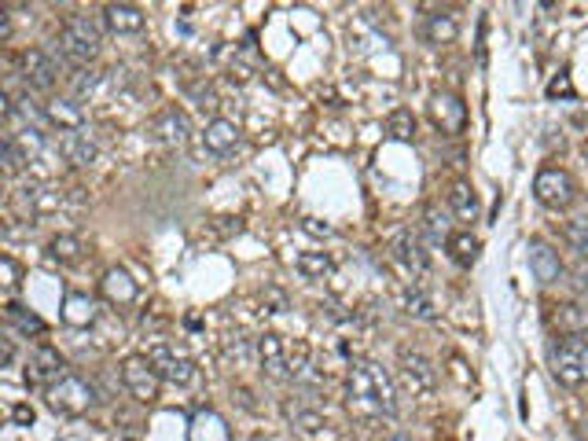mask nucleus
<instances>
[{
	"mask_svg": "<svg viewBox=\"0 0 588 441\" xmlns=\"http://www.w3.org/2000/svg\"><path fill=\"white\" fill-rule=\"evenodd\" d=\"M195 100H199V107L203 111H217V96H214V89L206 85V89H195Z\"/></svg>",
	"mask_w": 588,
	"mask_h": 441,
	"instance_id": "obj_39",
	"label": "nucleus"
},
{
	"mask_svg": "<svg viewBox=\"0 0 588 441\" xmlns=\"http://www.w3.org/2000/svg\"><path fill=\"white\" fill-rule=\"evenodd\" d=\"M59 155L70 162V166H92L100 147L92 140V133L85 129H74V133H59Z\"/></svg>",
	"mask_w": 588,
	"mask_h": 441,
	"instance_id": "obj_16",
	"label": "nucleus"
},
{
	"mask_svg": "<svg viewBox=\"0 0 588 441\" xmlns=\"http://www.w3.org/2000/svg\"><path fill=\"white\" fill-rule=\"evenodd\" d=\"M386 133L394 136V140H401V144H412V140H416V118H412V111H408V107H397V111L386 118Z\"/></svg>",
	"mask_w": 588,
	"mask_h": 441,
	"instance_id": "obj_28",
	"label": "nucleus"
},
{
	"mask_svg": "<svg viewBox=\"0 0 588 441\" xmlns=\"http://www.w3.org/2000/svg\"><path fill=\"white\" fill-rule=\"evenodd\" d=\"M254 441H272V438H254Z\"/></svg>",
	"mask_w": 588,
	"mask_h": 441,
	"instance_id": "obj_42",
	"label": "nucleus"
},
{
	"mask_svg": "<svg viewBox=\"0 0 588 441\" xmlns=\"http://www.w3.org/2000/svg\"><path fill=\"white\" fill-rule=\"evenodd\" d=\"M122 386L136 397V401L155 405L162 390V375L155 372V364L147 361V357H129V361L122 364Z\"/></svg>",
	"mask_w": 588,
	"mask_h": 441,
	"instance_id": "obj_6",
	"label": "nucleus"
},
{
	"mask_svg": "<svg viewBox=\"0 0 588 441\" xmlns=\"http://www.w3.org/2000/svg\"><path fill=\"white\" fill-rule=\"evenodd\" d=\"M103 26H107L111 34H140L147 26V15H144V8H136V4H107V8H103Z\"/></svg>",
	"mask_w": 588,
	"mask_h": 441,
	"instance_id": "obj_17",
	"label": "nucleus"
},
{
	"mask_svg": "<svg viewBox=\"0 0 588 441\" xmlns=\"http://www.w3.org/2000/svg\"><path fill=\"white\" fill-rule=\"evenodd\" d=\"M258 361H261V372L269 375V379H291V353H287L280 335H261Z\"/></svg>",
	"mask_w": 588,
	"mask_h": 441,
	"instance_id": "obj_13",
	"label": "nucleus"
},
{
	"mask_svg": "<svg viewBox=\"0 0 588 441\" xmlns=\"http://www.w3.org/2000/svg\"><path fill=\"white\" fill-rule=\"evenodd\" d=\"M151 133L159 136L166 147H181L188 144V133H192V125H188V114L181 107H166V111L151 122Z\"/></svg>",
	"mask_w": 588,
	"mask_h": 441,
	"instance_id": "obj_14",
	"label": "nucleus"
},
{
	"mask_svg": "<svg viewBox=\"0 0 588 441\" xmlns=\"http://www.w3.org/2000/svg\"><path fill=\"white\" fill-rule=\"evenodd\" d=\"M63 324H70V328H92L96 324V302L89 294L74 291L63 298Z\"/></svg>",
	"mask_w": 588,
	"mask_h": 441,
	"instance_id": "obj_21",
	"label": "nucleus"
},
{
	"mask_svg": "<svg viewBox=\"0 0 588 441\" xmlns=\"http://www.w3.org/2000/svg\"><path fill=\"white\" fill-rule=\"evenodd\" d=\"M12 419L19 423V427H34L37 412H34L30 405H15V408H12Z\"/></svg>",
	"mask_w": 588,
	"mask_h": 441,
	"instance_id": "obj_38",
	"label": "nucleus"
},
{
	"mask_svg": "<svg viewBox=\"0 0 588 441\" xmlns=\"http://www.w3.org/2000/svg\"><path fill=\"white\" fill-rule=\"evenodd\" d=\"M239 140L243 136H239V125L232 118H210L203 129V147L210 155H217V159H228L239 147Z\"/></svg>",
	"mask_w": 588,
	"mask_h": 441,
	"instance_id": "obj_12",
	"label": "nucleus"
},
{
	"mask_svg": "<svg viewBox=\"0 0 588 441\" xmlns=\"http://www.w3.org/2000/svg\"><path fill=\"white\" fill-rule=\"evenodd\" d=\"M147 361L155 364V372L166 379V383H177V386H188L195 379V364L188 357L173 350L170 342H155L151 350H147Z\"/></svg>",
	"mask_w": 588,
	"mask_h": 441,
	"instance_id": "obj_9",
	"label": "nucleus"
},
{
	"mask_svg": "<svg viewBox=\"0 0 588 441\" xmlns=\"http://www.w3.org/2000/svg\"><path fill=\"white\" fill-rule=\"evenodd\" d=\"M291 423H294V430H298L302 438L331 441V423L320 416V412H306V408H298V412H291Z\"/></svg>",
	"mask_w": 588,
	"mask_h": 441,
	"instance_id": "obj_23",
	"label": "nucleus"
},
{
	"mask_svg": "<svg viewBox=\"0 0 588 441\" xmlns=\"http://www.w3.org/2000/svg\"><path fill=\"white\" fill-rule=\"evenodd\" d=\"M530 272L541 283H559L563 280V258L559 250H552L544 239H530Z\"/></svg>",
	"mask_w": 588,
	"mask_h": 441,
	"instance_id": "obj_15",
	"label": "nucleus"
},
{
	"mask_svg": "<svg viewBox=\"0 0 588 441\" xmlns=\"http://www.w3.org/2000/svg\"><path fill=\"white\" fill-rule=\"evenodd\" d=\"M12 37V15L0 12V41H8Z\"/></svg>",
	"mask_w": 588,
	"mask_h": 441,
	"instance_id": "obj_40",
	"label": "nucleus"
},
{
	"mask_svg": "<svg viewBox=\"0 0 588 441\" xmlns=\"http://www.w3.org/2000/svg\"><path fill=\"white\" fill-rule=\"evenodd\" d=\"M390 441H405V438H390Z\"/></svg>",
	"mask_w": 588,
	"mask_h": 441,
	"instance_id": "obj_43",
	"label": "nucleus"
},
{
	"mask_svg": "<svg viewBox=\"0 0 588 441\" xmlns=\"http://www.w3.org/2000/svg\"><path fill=\"white\" fill-rule=\"evenodd\" d=\"M394 258L405 265L412 276H423V272L430 269V258L427 250H423V243H419V236H412V232H401V236L394 239Z\"/></svg>",
	"mask_w": 588,
	"mask_h": 441,
	"instance_id": "obj_20",
	"label": "nucleus"
},
{
	"mask_svg": "<svg viewBox=\"0 0 588 441\" xmlns=\"http://www.w3.org/2000/svg\"><path fill=\"white\" fill-rule=\"evenodd\" d=\"M552 375L570 390L588 386V342L581 335H563L552 346Z\"/></svg>",
	"mask_w": 588,
	"mask_h": 441,
	"instance_id": "obj_3",
	"label": "nucleus"
},
{
	"mask_svg": "<svg viewBox=\"0 0 588 441\" xmlns=\"http://www.w3.org/2000/svg\"><path fill=\"white\" fill-rule=\"evenodd\" d=\"M430 118L441 133H464L467 129V103L456 92H434L430 96Z\"/></svg>",
	"mask_w": 588,
	"mask_h": 441,
	"instance_id": "obj_11",
	"label": "nucleus"
},
{
	"mask_svg": "<svg viewBox=\"0 0 588 441\" xmlns=\"http://www.w3.org/2000/svg\"><path fill=\"white\" fill-rule=\"evenodd\" d=\"M423 37L430 45H453L460 37V23H456L453 12H430L427 23H423Z\"/></svg>",
	"mask_w": 588,
	"mask_h": 441,
	"instance_id": "obj_22",
	"label": "nucleus"
},
{
	"mask_svg": "<svg viewBox=\"0 0 588 441\" xmlns=\"http://www.w3.org/2000/svg\"><path fill=\"white\" fill-rule=\"evenodd\" d=\"M45 397H48V408L59 412V416H85V412H92L96 401H100L96 386L78 372H70L67 379H59L52 390H45Z\"/></svg>",
	"mask_w": 588,
	"mask_h": 441,
	"instance_id": "obj_4",
	"label": "nucleus"
},
{
	"mask_svg": "<svg viewBox=\"0 0 588 441\" xmlns=\"http://www.w3.org/2000/svg\"><path fill=\"white\" fill-rule=\"evenodd\" d=\"M23 81H26V89H34V92L56 89V81H59L56 56L45 52V48H26L23 52Z\"/></svg>",
	"mask_w": 588,
	"mask_h": 441,
	"instance_id": "obj_10",
	"label": "nucleus"
},
{
	"mask_svg": "<svg viewBox=\"0 0 588 441\" xmlns=\"http://www.w3.org/2000/svg\"><path fill=\"white\" fill-rule=\"evenodd\" d=\"M45 122L56 125L59 133H74V129H85V111L78 100H52L45 103Z\"/></svg>",
	"mask_w": 588,
	"mask_h": 441,
	"instance_id": "obj_19",
	"label": "nucleus"
},
{
	"mask_svg": "<svg viewBox=\"0 0 588 441\" xmlns=\"http://www.w3.org/2000/svg\"><path fill=\"white\" fill-rule=\"evenodd\" d=\"M445 247H449V254H453L456 265H475L478 261V239L471 236V232H456Z\"/></svg>",
	"mask_w": 588,
	"mask_h": 441,
	"instance_id": "obj_30",
	"label": "nucleus"
},
{
	"mask_svg": "<svg viewBox=\"0 0 588 441\" xmlns=\"http://www.w3.org/2000/svg\"><path fill=\"white\" fill-rule=\"evenodd\" d=\"M585 155H588V144H585Z\"/></svg>",
	"mask_w": 588,
	"mask_h": 441,
	"instance_id": "obj_44",
	"label": "nucleus"
},
{
	"mask_svg": "<svg viewBox=\"0 0 588 441\" xmlns=\"http://www.w3.org/2000/svg\"><path fill=\"white\" fill-rule=\"evenodd\" d=\"M533 195H537V203L544 206V210H570L577 199V181L570 177L566 170H559V166H544L541 173H537V181H533Z\"/></svg>",
	"mask_w": 588,
	"mask_h": 441,
	"instance_id": "obj_5",
	"label": "nucleus"
},
{
	"mask_svg": "<svg viewBox=\"0 0 588 441\" xmlns=\"http://www.w3.org/2000/svg\"><path fill=\"white\" fill-rule=\"evenodd\" d=\"M566 239H570V247L588 261V217H574V221L566 225Z\"/></svg>",
	"mask_w": 588,
	"mask_h": 441,
	"instance_id": "obj_33",
	"label": "nucleus"
},
{
	"mask_svg": "<svg viewBox=\"0 0 588 441\" xmlns=\"http://www.w3.org/2000/svg\"><path fill=\"white\" fill-rule=\"evenodd\" d=\"M0 159H4V173H8V177H15V173L23 170V155H19V147L12 144V136L0 147Z\"/></svg>",
	"mask_w": 588,
	"mask_h": 441,
	"instance_id": "obj_34",
	"label": "nucleus"
},
{
	"mask_svg": "<svg viewBox=\"0 0 588 441\" xmlns=\"http://www.w3.org/2000/svg\"><path fill=\"white\" fill-rule=\"evenodd\" d=\"M346 401H350L353 416H361V419L394 416L397 412L394 379L386 375L383 364H375V361L350 364V375H346Z\"/></svg>",
	"mask_w": 588,
	"mask_h": 441,
	"instance_id": "obj_1",
	"label": "nucleus"
},
{
	"mask_svg": "<svg viewBox=\"0 0 588 441\" xmlns=\"http://www.w3.org/2000/svg\"><path fill=\"white\" fill-rule=\"evenodd\" d=\"M15 361V342L12 339H4V368Z\"/></svg>",
	"mask_w": 588,
	"mask_h": 441,
	"instance_id": "obj_41",
	"label": "nucleus"
},
{
	"mask_svg": "<svg viewBox=\"0 0 588 441\" xmlns=\"http://www.w3.org/2000/svg\"><path fill=\"white\" fill-rule=\"evenodd\" d=\"M100 294L111 306H129L136 302V280L125 269H107L100 280Z\"/></svg>",
	"mask_w": 588,
	"mask_h": 441,
	"instance_id": "obj_18",
	"label": "nucleus"
},
{
	"mask_svg": "<svg viewBox=\"0 0 588 441\" xmlns=\"http://www.w3.org/2000/svg\"><path fill=\"white\" fill-rule=\"evenodd\" d=\"M423 228H427L430 243H449V239H453V232H449V225H445V214H438V206H427Z\"/></svg>",
	"mask_w": 588,
	"mask_h": 441,
	"instance_id": "obj_32",
	"label": "nucleus"
},
{
	"mask_svg": "<svg viewBox=\"0 0 588 441\" xmlns=\"http://www.w3.org/2000/svg\"><path fill=\"white\" fill-rule=\"evenodd\" d=\"M449 210H453L460 221H478V192L471 184L456 181L453 188H449Z\"/></svg>",
	"mask_w": 588,
	"mask_h": 441,
	"instance_id": "obj_24",
	"label": "nucleus"
},
{
	"mask_svg": "<svg viewBox=\"0 0 588 441\" xmlns=\"http://www.w3.org/2000/svg\"><path fill=\"white\" fill-rule=\"evenodd\" d=\"M555 328L563 331V335H581V331H588V309L559 306V313H555Z\"/></svg>",
	"mask_w": 588,
	"mask_h": 441,
	"instance_id": "obj_29",
	"label": "nucleus"
},
{
	"mask_svg": "<svg viewBox=\"0 0 588 441\" xmlns=\"http://www.w3.org/2000/svg\"><path fill=\"white\" fill-rule=\"evenodd\" d=\"M67 361L59 357V350L52 346H37L30 353V361H26V383L37 386V390H52L59 379H67Z\"/></svg>",
	"mask_w": 588,
	"mask_h": 441,
	"instance_id": "obj_8",
	"label": "nucleus"
},
{
	"mask_svg": "<svg viewBox=\"0 0 588 441\" xmlns=\"http://www.w3.org/2000/svg\"><path fill=\"white\" fill-rule=\"evenodd\" d=\"M261 306H265V313H283L287 309V294L280 287H265L261 291Z\"/></svg>",
	"mask_w": 588,
	"mask_h": 441,
	"instance_id": "obj_35",
	"label": "nucleus"
},
{
	"mask_svg": "<svg viewBox=\"0 0 588 441\" xmlns=\"http://www.w3.org/2000/svg\"><path fill=\"white\" fill-rule=\"evenodd\" d=\"M0 272H4V291H15L19 287V265H15L12 254L0 258Z\"/></svg>",
	"mask_w": 588,
	"mask_h": 441,
	"instance_id": "obj_36",
	"label": "nucleus"
},
{
	"mask_svg": "<svg viewBox=\"0 0 588 441\" xmlns=\"http://www.w3.org/2000/svg\"><path fill=\"white\" fill-rule=\"evenodd\" d=\"M4 320H8L15 331H23V335H45L48 331L45 320L37 317L34 309L19 306V302H8V306H4Z\"/></svg>",
	"mask_w": 588,
	"mask_h": 441,
	"instance_id": "obj_26",
	"label": "nucleus"
},
{
	"mask_svg": "<svg viewBox=\"0 0 588 441\" xmlns=\"http://www.w3.org/2000/svg\"><path fill=\"white\" fill-rule=\"evenodd\" d=\"M401 386H405L412 397H430L434 394V386H438V372H434V364L423 357V353H412V350H401Z\"/></svg>",
	"mask_w": 588,
	"mask_h": 441,
	"instance_id": "obj_7",
	"label": "nucleus"
},
{
	"mask_svg": "<svg viewBox=\"0 0 588 441\" xmlns=\"http://www.w3.org/2000/svg\"><path fill=\"white\" fill-rule=\"evenodd\" d=\"M405 313L416 320H434V306L419 287H405Z\"/></svg>",
	"mask_w": 588,
	"mask_h": 441,
	"instance_id": "obj_31",
	"label": "nucleus"
},
{
	"mask_svg": "<svg viewBox=\"0 0 588 441\" xmlns=\"http://www.w3.org/2000/svg\"><path fill=\"white\" fill-rule=\"evenodd\" d=\"M85 247H81L78 236H70V232H59V236L48 239V258L56 261V265H78Z\"/></svg>",
	"mask_w": 588,
	"mask_h": 441,
	"instance_id": "obj_25",
	"label": "nucleus"
},
{
	"mask_svg": "<svg viewBox=\"0 0 588 441\" xmlns=\"http://www.w3.org/2000/svg\"><path fill=\"white\" fill-rule=\"evenodd\" d=\"M548 96H574V81H570V74H559V78L548 81Z\"/></svg>",
	"mask_w": 588,
	"mask_h": 441,
	"instance_id": "obj_37",
	"label": "nucleus"
},
{
	"mask_svg": "<svg viewBox=\"0 0 588 441\" xmlns=\"http://www.w3.org/2000/svg\"><path fill=\"white\" fill-rule=\"evenodd\" d=\"M56 45L70 67H89L92 59L100 56L103 26L92 15H70L67 23H63V30H59Z\"/></svg>",
	"mask_w": 588,
	"mask_h": 441,
	"instance_id": "obj_2",
	"label": "nucleus"
},
{
	"mask_svg": "<svg viewBox=\"0 0 588 441\" xmlns=\"http://www.w3.org/2000/svg\"><path fill=\"white\" fill-rule=\"evenodd\" d=\"M294 269L302 272L306 280H324V276L331 272L328 250H302V254L294 258Z\"/></svg>",
	"mask_w": 588,
	"mask_h": 441,
	"instance_id": "obj_27",
	"label": "nucleus"
}]
</instances>
